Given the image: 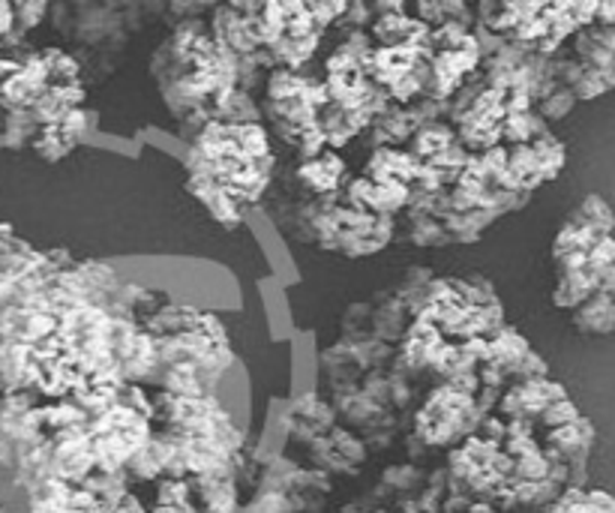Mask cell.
Here are the masks:
<instances>
[{
  "mask_svg": "<svg viewBox=\"0 0 615 513\" xmlns=\"http://www.w3.org/2000/svg\"><path fill=\"white\" fill-rule=\"evenodd\" d=\"M342 178H345V162L333 153V150H321L319 157L304 160L297 166V181L300 186H307L309 195H337Z\"/></svg>",
  "mask_w": 615,
  "mask_h": 513,
  "instance_id": "1",
  "label": "cell"
},
{
  "mask_svg": "<svg viewBox=\"0 0 615 513\" xmlns=\"http://www.w3.org/2000/svg\"><path fill=\"white\" fill-rule=\"evenodd\" d=\"M421 169V162L411 160L409 150L394 148H376V153L366 162V171L361 178L373 183H406L414 181V174Z\"/></svg>",
  "mask_w": 615,
  "mask_h": 513,
  "instance_id": "2",
  "label": "cell"
},
{
  "mask_svg": "<svg viewBox=\"0 0 615 513\" xmlns=\"http://www.w3.org/2000/svg\"><path fill=\"white\" fill-rule=\"evenodd\" d=\"M573 324H577L585 337H610L615 328L613 295L594 292L585 304L577 307V312H573Z\"/></svg>",
  "mask_w": 615,
  "mask_h": 513,
  "instance_id": "3",
  "label": "cell"
},
{
  "mask_svg": "<svg viewBox=\"0 0 615 513\" xmlns=\"http://www.w3.org/2000/svg\"><path fill=\"white\" fill-rule=\"evenodd\" d=\"M454 129L447 124H439V121H430V124H421L414 133H411V150L409 157L411 160L430 162L433 157H439L442 150H447L454 145Z\"/></svg>",
  "mask_w": 615,
  "mask_h": 513,
  "instance_id": "4",
  "label": "cell"
},
{
  "mask_svg": "<svg viewBox=\"0 0 615 513\" xmlns=\"http://www.w3.org/2000/svg\"><path fill=\"white\" fill-rule=\"evenodd\" d=\"M594 292H597V276L585 267L580 274L559 276V285H556V292H553V300H556V307L561 309H577L580 304H585Z\"/></svg>",
  "mask_w": 615,
  "mask_h": 513,
  "instance_id": "5",
  "label": "cell"
},
{
  "mask_svg": "<svg viewBox=\"0 0 615 513\" xmlns=\"http://www.w3.org/2000/svg\"><path fill=\"white\" fill-rule=\"evenodd\" d=\"M532 150H535L537 166H540V178H544V181H553L561 171V166H565V148H561V141H556L549 133H544V136H537L535 141H532Z\"/></svg>",
  "mask_w": 615,
  "mask_h": 513,
  "instance_id": "6",
  "label": "cell"
},
{
  "mask_svg": "<svg viewBox=\"0 0 615 513\" xmlns=\"http://www.w3.org/2000/svg\"><path fill=\"white\" fill-rule=\"evenodd\" d=\"M34 150L43 157V160H48V162H57V160H64L67 157L69 150L76 148V141H69L60 129H57L55 124H48V126H39V133L34 136Z\"/></svg>",
  "mask_w": 615,
  "mask_h": 513,
  "instance_id": "7",
  "label": "cell"
},
{
  "mask_svg": "<svg viewBox=\"0 0 615 513\" xmlns=\"http://www.w3.org/2000/svg\"><path fill=\"white\" fill-rule=\"evenodd\" d=\"M573 103H577V96H573V91L570 88H559V91H553L549 96H544L540 100V121H556V117H561V114H568L570 109H573Z\"/></svg>",
  "mask_w": 615,
  "mask_h": 513,
  "instance_id": "8",
  "label": "cell"
},
{
  "mask_svg": "<svg viewBox=\"0 0 615 513\" xmlns=\"http://www.w3.org/2000/svg\"><path fill=\"white\" fill-rule=\"evenodd\" d=\"M577 418H580V411H577V406H573L568 397L559 399V402H549L547 409L540 411V421L547 423V426H553V430L568 426V423H573Z\"/></svg>",
  "mask_w": 615,
  "mask_h": 513,
  "instance_id": "9",
  "label": "cell"
}]
</instances>
